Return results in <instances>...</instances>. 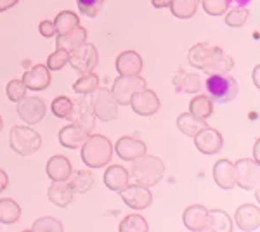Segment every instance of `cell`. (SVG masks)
Wrapping results in <instances>:
<instances>
[{
    "instance_id": "49",
    "label": "cell",
    "mask_w": 260,
    "mask_h": 232,
    "mask_svg": "<svg viewBox=\"0 0 260 232\" xmlns=\"http://www.w3.org/2000/svg\"><path fill=\"white\" fill-rule=\"evenodd\" d=\"M258 147H260V142L257 141V142H255V161H258Z\"/></svg>"
},
{
    "instance_id": "23",
    "label": "cell",
    "mask_w": 260,
    "mask_h": 232,
    "mask_svg": "<svg viewBox=\"0 0 260 232\" xmlns=\"http://www.w3.org/2000/svg\"><path fill=\"white\" fill-rule=\"evenodd\" d=\"M73 172L71 163L66 156H52L47 161V175L50 177V180L54 182H62V180H68L70 174Z\"/></svg>"
},
{
    "instance_id": "43",
    "label": "cell",
    "mask_w": 260,
    "mask_h": 232,
    "mask_svg": "<svg viewBox=\"0 0 260 232\" xmlns=\"http://www.w3.org/2000/svg\"><path fill=\"white\" fill-rule=\"evenodd\" d=\"M39 29H40V35L45 37V39H52L54 35H56V26H54L52 21H47L44 19L42 23L39 24Z\"/></svg>"
},
{
    "instance_id": "16",
    "label": "cell",
    "mask_w": 260,
    "mask_h": 232,
    "mask_svg": "<svg viewBox=\"0 0 260 232\" xmlns=\"http://www.w3.org/2000/svg\"><path fill=\"white\" fill-rule=\"evenodd\" d=\"M182 222L192 232H201L208 229V210L201 205H191L184 210Z\"/></svg>"
},
{
    "instance_id": "27",
    "label": "cell",
    "mask_w": 260,
    "mask_h": 232,
    "mask_svg": "<svg viewBox=\"0 0 260 232\" xmlns=\"http://www.w3.org/2000/svg\"><path fill=\"white\" fill-rule=\"evenodd\" d=\"M66 182H68L70 189L73 192L85 194V192H89L92 189V185H94V175H92L89 170H75L70 174Z\"/></svg>"
},
{
    "instance_id": "20",
    "label": "cell",
    "mask_w": 260,
    "mask_h": 232,
    "mask_svg": "<svg viewBox=\"0 0 260 232\" xmlns=\"http://www.w3.org/2000/svg\"><path fill=\"white\" fill-rule=\"evenodd\" d=\"M23 83L28 90H44L50 85V71L45 64H37L23 75Z\"/></svg>"
},
{
    "instance_id": "14",
    "label": "cell",
    "mask_w": 260,
    "mask_h": 232,
    "mask_svg": "<svg viewBox=\"0 0 260 232\" xmlns=\"http://www.w3.org/2000/svg\"><path fill=\"white\" fill-rule=\"evenodd\" d=\"M222 144H224V141H222V136L219 132H217L215 128H210V126H205V128H201L198 134L194 136V146L196 149L200 151V153L203 154H215L219 153L222 149Z\"/></svg>"
},
{
    "instance_id": "19",
    "label": "cell",
    "mask_w": 260,
    "mask_h": 232,
    "mask_svg": "<svg viewBox=\"0 0 260 232\" xmlns=\"http://www.w3.org/2000/svg\"><path fill=\"white\" fill-rule=\"evenodd\" d=\"M116 71L121 77H134L141 75L142 71V57L136 50H125L116 57Z\"/></svg>"
},
{
    "instance_id": "13",
    "label": "cell",
    "mask_w": 260,
    "mask_h": 232,
    "mask_svg": "<svg viewBox=\"0 0 260 232\" xmlns=\"http://www.w3.org/2000/svg\"><path fill=\"white\" fill-rule=\"evenodd\" d=\"M68 120L73 121L75 125L82 126L87 134H92V130L95 126V115L92 111V106L85 99L73 101V109H71Z\"/></svg>"
},
{
    "instance_id": "47",
    "label": "cell",
    "mask_w": 260,
    "mask_h": 232,
    "mask_svg": "<svg viewBox=\"0 0 260 232\" xmlns=\"http://www.w3.org/2000/svg\"><path fill=\"white\" fill-rule=\"evenodd\" d=\"M253 82H255V87H260V66H255L253 70Z\"/></svg>"
},
{
    "instance_id": "34",
    "label": "cell",
    "mask_w": 260,
    "mask_h": 232,
    "mask_svg": "<svg viewBox=\"0 0 260 232\" xmlns=\"http://www.w3.org/2000/svg\"><path fill=\"white\" fill-rule=\"evenodd\" d=\"M99 88V77L90 71V73H83L77 82L73 83V90L75 94H80V95H87V94H92L94 90Z\"/></svg>"
},
{
    "instance_id": "21",
    "label": "cell",
    "mask_w": 260,
    "mask_h": 232,
    "mask_svg": "<svg viewBox=\"0 0 260 232\" xmlns=\"http://www.w3.org/2000/svg\"><path fill=\"white\" fill-rule=\"evenodd\" d=\"M104 184H106V187L110 191L120 192L130 184V175L123 167L113 164V167L106 170V174H104Z\"/></svg>"
},
{
    "instance_id": "37",
    "label": "cell",
    "mask_w": 260,
    "mask_h": 232,
    "mask_svg": "<svg viewBox=\"0 0 260 232\" xmlns=\"http://www.w3.org/2000/svg\"><path fill=\"white\" fill-rule=\"evenodd\" d=\"M70 61V52L64 49H57L56 52H52L47 59V68L49 71H59L68 64Z\"/></svg>"
},
{
    "instance_id": "10",
    "label": "cell",
    "mask_w": 260,
    "mask_h": 232,
    "mask_svg": "<svg viewBox=\"0 0 260 232\" xmlns=\"http://www.w3.org/2000/svg\"><path fill=\"white\" fill-rule=\"evenodd\" d=\"M18 104V115L26 125H37L47 115V106L40 97H23Z\"/></svg>"
},
{
    "instance_id": "5",
    "label": "cell",
    "mask_w": 260,
    "mask_h": 232,
    "mask_svg": "<svg viewBox=\"0 0 260 232\" xmlns=\"http://www.w3.org/2000/svg\"><path fill=\"white\" fill-rule=\"evenodd\" d=\"M9 144L11 149L19 156H31L40 149L42 139L31 126H12Z\"/></svg>"
},
{
    "instance_id": "32",
    "label": "cell",
    "mask_w": 260,
    "mask_h": 232,
    "mask_svg": "<svg viewBox=\"0 0 260 232\" xmlns=\"http://www.w3.org/2000/svg\"><path fill=\"white\" fill-rule=\"evenodd\" d=\"M215 232H231L233 230V222L229 215L222 210H208V229Z\"/></svg>"
},
{
    "instance_id": "39",
    "label": "cell",
    "mask_w": 260,
    "mask_h": 232,
    "mask_svg": "<svg viewBox=\"0 0 260 232\" xmlns=\"http://www.w3.org/2000/svg\"><path fill=\"white\" fill-rule=\"evenodd\" d=\"M250 12L245 9V7H236V9L229 11L228 14H225V24L231 28H241L243 24L246 23V19H248Z\"/></svg>"
},
{
    "instance_id": "7",
    "label": "cell",
    "mask_w": 260,
    "mask_h": 232,
    "mask_svg": "<svg viewBox=\"0 0 260 232\" xmlns=\"http://www.w3.org/2000/svg\"><path fill=\"white\" fill-rule=\"evenodd\" d=\"M90 95H92L90 106L95 118H99L101 121L116 120V116H118V104L113 99L111 92L108 88H98Z\"/></svg>"
},
{
    "instance_id": "3",
    "label": "cell",
    "mask_w": 260,
    "mask_h": 232,
    "mask_svg": "<svg viewBox=\"0 0 260 232\" xmlns=\"http://www.w3.org/2000/svg\"><path fill=\"white\" fill-rule=\"evenodd\" d=\"M113 144L104 136H89L82 144V159L89 168L106 167L111 161Z\"/></svg>"
},
{
    "instance_id": "41",
    "label": "cell",
    "mask_w": 260,
    "mask_h": 232,
    "mask_svg": "<svg viewBox=\"0 0 260 232\" xmlns=\"http://www.w3.org/2000/svg\"><path fill=\"white\" fill-rule=\"evenodd\" d=\"M203 9L210 16H222L229 9L231 0H201Z\"/></svg>"
},
{
    "instance_id": "38",
    "label": "cell",
    "mask_w": 260,
    "mask_h": 232,
    "mask_svg": "<svg viewBox=\"0 0 260 232\" xmlns=\"http://www.w3.org/2000/svg\"><path fill=\"white\" fill-rule=\"evenodd\" d=\"M77 6L83 16L87 18H95L101 14L104 6V0H77Z\"/></svg>"
},
{
    "instance_id": "2",
    "label": "cell",
    "mask_w": 260,
    "mask_h": 232,
    "mask_svg": "<svg viewBox=\"0 0 260 232\" xmlns=\"http://www.w3.org/2000/svg\"><path fill=\"white\" fill-rule=\"evenodd\" d=\"M165 174V164L160 158L149 154H142L141 158L134 159L132 170H130V179L136 180V184L153 187L163 179Z\"/></svg>"
},
{
    "instance_id": "9",
    "label": "cell",
    "mask_w": 260,
    "mask_h": 232,
    "mask_svg": "<svg viewBox=\"0 0 260 232\" xmlns=\"http://www.w3.org/2000/svg\"><path fill=\"white\" fill-rule=\"evenodd\" d=\"M236 184L245 191H257L260 185V164L255 159H240L234 164Z\"/></svg>"
},
{
    "instance_id": "26",
    "label": "cell",
    "mask_w": 260,
    "mask_h": 232,
    "mask_svg": "<svg viewBox=\"0 0 260 232\" xmlns=\"http://www.w3.org/2000/svg\"><path fill=\"white\" fill-rule=\"evenodd\" d=\"M85 42H87V29L78 24L77 28L71 29V31H68V33H64V35H57L56 47L64 49V50H68V52H71V50L80 47L82 44H85Z\"/></svg>"
},
{
    "instance_id": "8",
    "label": "cell",
    "mask_w": 260,
    "mask_h": 232,
    "mask_svg": "<svg viewBox=\"0 0 260 232\" xmlns=\"http://www.w3.org/2000/svg\"><path fill=\"white\" fill-rule=\"evenodd\" d=\"M99 62V54L95 45L92 44H82L80 47H77L75 50L70 52V61L68 64L73 68L75 71H78L80 75L83 73H90L94 71V68Z\"/></svg>"
},
{
    "instance_id": "36",
    "label": "cell",
    "mask_w": 260,
    "mask_h": 232,
    "mask_svg": "<svg viewBox=\"0 0 260 232\" xmlns=\"http://www.w3.org/2000/svg\"><path fill=\"white\" fill-rule=\"evenodd\" d=\"M33 232H62V225L54 217H42L31 225Z\"/></svg>"
},
{
    "instance_id": "12",
    "label": "cell",
    "mask_w": 260,
    "mask_h": 232,
    "mask_svg": "<svg viewBox=\"0 0 260 232\" xmlns=\"http://www.w3.org/2000/svg\"><path fill=\"white\" fill-rule=\"evenodd\" d=\"M121 200L134 210H146L153 201V194L146 185L141 184H128L123 191H120Z\"/></svg>"
},
{
    "instance_id": "33",
    "label": "cell",
    "mask_w": 260,
    "mask_h": 232,
    "mask_svg": "<svg viewBox=\"0 0 260 232\" xmlns=\"http://www.w3.org/2000/svg\"><path fill=\"white\" fill-rule=\"evenodd\" d=\"M80 24V19L75 12L71 11H62L56 16L54 19V26H56V35H64V33L71 31Z\"/></svg>"
},
{
    "instance_id": "1",
    "label": "cell",
    "mask_w": 260,
    "mask_h": 232,
    "mask_svg": "<svg viewBox=\"0 0 260 232\" xmlns=\"http://www.w3.org/2000/svg\"><path fill=\"white\" fill-rule=\"evenodd\" d=\"M187 61L192 68H198L208 75L229 73L234 68V59L212 44H196L194 47H191Z\"/></svg>"
},
{
    "instance_id": "22",
    "label": "cell",
    "mask_w": 260,
    "mask_h": 232,
    "mask_svg": "<svg viewBox=\"0 0 260 232\" xmlns=\"http://www.w3.org/2000/svg\"><path fill=\"white\" fill-rule=\"evenodd\" d=\"M174 87L177 92H184V94H200L201 92V78L198 75L189 73V71L179 70V73L174 77Z\"/></svg>"
},
{
    "instance_id": "48",
    "label": "cell",
    "mask_w": 260,
    "mask_h": 232,
    "mask_svg": "<svg viewBox=\"0 0 260 232\" xmlns=\"http://www.w3.org/2000/svg\"><path fill=\"white\" fill-rule=\"evenodd\" d=\"M233 2L238 4V7H243V6H246V4L253 2V0H233Z\"/></svg>"
},
{
    "instance_id": "24",
    "label": "cell",
    "mask_w": 260,
    "mask_h": 232,
    "mask_svg": "<svg viewBox=\"0 0 260 232\" xmlns=\"http://www.w3.org/2000/svg\"><path fill=\"white\" fill-rule=\"evenodd\" d=\"M89 136L90 134H87L82 126L71 123V125H66L64 128H61L59 142H61V146L68 147V149H77V147H80L83 144V141Z\"/></svg>"
},
{
    "instance_id": "44",
    "label": "cell",
    "mask_w": 260,
    "mask_h": 232,
    "mask_svg": "<svg viewBox=\"0 0 260 232\" xmlns=\"http://www.w3.org/2000/svg\"><path fill=\"white\" fill-rule=\"evenodd\" d=\"M18 4V0H0V12L9 11L11 7H14Z\"/></svg>"
},
{
    "instance_id": "11",
    "label": "cell",
    "mask_w": 260,
    "mask_h": 232,
    "mask_svg": "<svg viewBox=\"0 0 260 232\" xmlns=\"http://www.w3.org/2000/svg\"><path fill=\"white\" fill-rule=\"evenodd\" d=\"M130 108L141 116H153L160 109V99L149 88H141L130 99Z\"/></svg>"
},
{
    "instance_id": "4",
    "label": "cell",
    "mask_w": 260,
    "mask_h": 232,
    "mask_svg": "<svg viewBox=\"0 0 260 232\" xmlns=\"http://www.w3.org/2000/svg\"><path fill=\"white\" fill-rule=\"evenodd\" d=\"M208 97L215 103H229L240 94V85L228 73H212L207 78Z\"/></svg>"
},
{
    "instance_id": "31",
    "label": "cell",
    "mask_w": 260,
    "mask_h": 232,
    "mask_svg": "<svg viewBox=\"0 0 260 232\" xmlns=\"http://www.w3.org/2000/svg\"><path fill=\"white\" fill-rule=\"evenodd\" d=\"M189 113L194 115L200 120H207L213 115V103L208 95H196L192 97L191 104H189Z\"/></svg>"
},
{
    "instance_id": "46",
    "label": "cell",
    "mask_w": 260,
    "mask_h": 232,
    "mask_svg": "<svg viewBox=\"0 0 260 232\" xmlns=\"http://www.w3.org/2000/svg\"><path fill=\"white\" fill-rule=\"evenodd\" d=\"M151 4H153L154 7H158V9H163V7L170 6V0H151Z\"/></svg>"
},
{
    "instance_id": "28",
    "label": "cell",
    "mask_w": 260,
    "mask_h": 232,
    "mask_svg": "<svg viewBox=\"0 0 260 232\" xmlns=\"http://www.w3.org/2000/svg\"><path fill=\"white\" fill-rule=\"evenodd\" d=\"M177 126L184 136L194 137L201 128L207 126V121L200 120V118H196L194 115H191V113H182V115L177 118Z\"/></svg>"
},
{
    "instance_id": "51",
    "label": "cell",
    "mask_w": 260,
    "mask_h": 232,
    "mask_svg": "<svg viewBox=\"0 0 260 232\" xmlns=\"http://www.w3.org/2000/svg\"><path fill=\"white\" fill-rule=\"evenodd\" d=\"M198 2H201V0H198Z\"/></svg>"
},
{
    "instance_id": "18",
    "label": "cell",
    "mask_w": 260,
    "mask_h": 232,
    "mask_svg": "<svg viewBox=\"0 0 260 232\" xmlns=\"http://www.w3.org/2000/svg\"><path fill=\"white\" fill-rule=\"evenodd\" d=\"M213 180L220 189H233L236 185V170H234V163L229 159H219L213 164Z\"/></svg>"
},
{
    "instance_id": "6",
    "label": "cell",
    "mask_w": 260,
    "mask_h": 232,
    "mask_svg": "<svg viewBox=\"0 0 260 232\" xmlns=\"http://www.w3.org/2000/svg\"><path fill=\"white\" fill-rule=\"evenodd\" d=\"M141 88H146V80L141 75H134V77H120L115 80L111 87V95L120 106H128L132 95Z\"/></svg>"
},
{
    "instance_id": "30",
    "label": "cell",
    "mask_w": 260,
    "mask_h": 232,
    "mask_svg": "<svg viewBox=\"0 0 260 232\" xmlns=\"http://www.w3.org/2000/svg\"><path fill=\"white\" fill-rule=\"evenodd\" d=\"M200 2L198 0H170V12L179 19H189L196 14Z\"/></svg>"
},
{
    "instance_id": "40",
    "label": "cell",
    "mask_w": 260,
    "mask_h": 232,
    "mask_svg": "<svg viewBox=\"0 0 260 232\" xmlns=\"http://www.w3.org/2000/svg\"><path fill=\"white\" fill-rule=\"evenodd\" d=\"M50 109H52V113L57 118H68L71 109H73V101L68 99V97H64V95H59L52 101V106H50Z\"/></svg>"
},
{
    "instance_id": "25",
    "label": "cell",
    "mask_w": 260,
    "mask_h": 232,
    "mask_svg": "<svg viewBox=\"0 0 260 232\" xmlns=\"http://www.w3.org/2000/svg\"><path fill=\"white\" fill-rule=\"evenodd\" d=\"M47 197L52 205L59 206V208H66L73 201V191L70 189L66 180H62V182H54L52 180L47 191Z\"/></svg>"
},
{
    "instance_id": "42",
    "label": "cell",
    "mask_w": 260,
    "mask_h": 232,
    "mask_svg": "<svg viewBox=\"0 0 260 232\" xmlns=\"http://www.w3.org/2000/svg\"><path fill=\"white\" fill-rule=\"evenodd\" d=\"M26 90L28 88L24 87L23 80H11L9 83H7V97L12 101V103H19L23 97H26Z\"/></svg>"
},
{
    "instance_id": "45",
    "label": "cell",
    "mask_w": 260,
    "mask_h": 232,
    "mask_svg": "<svg viewBox=\"0 0 260 232\" xmlns=\"http://www.w3.org/2000/svg\"><path fill=\"white\" fill-rule=\"evenodd\" d=\"M7 184H9V177H7V174L4 170H0V192L6 191Z\"/></svg>"
},
{
    "instance_id": "35",
    "label": "cell",
    "mask_w": 260,
    "mask_h": 232,
    "mask_svg": "<svg viewBox=\"0 0 260 232\" xmlns=\"http://www.w3.org/2000/svg\"><path fill=\"white\" fill-rule=\"evenodd\" d=\"M149 225L141 215H127L120 223V232H148Z\"/></svg>"
},
{
    "instance_id": "50",
    "label": "cell",
    "mask_w": 260,
    "mask_h": 232,
    "mask_svg": "<svg viewBox=\"0 0 260 232\" xmlns=\"http://www.w3.org/2000/svg\"><path fill=\"white\" fill-rule=\"evenodd\" d=\"M2 128H4V121H2V116H0V132H2Z\"/></svg>"
},
{
    "instance_id": "17",
    "label": "cell",
    "mask_w": 260,
    "mask_h": 232,
    "mask_svg": "<svg viewBox=\"0 0 260 232\" xmlns=\"http://www.w3.org/2000/svg\"><path fill=\"white\" fill-rule=\"evenodd\" d=\"M115 151L121 159H125V161H134V159L141 158L142 154H146V144L142 141H139V139L125 136L118 139V142H116V146H115Z\"/></svg>"
},
{
    "instance_id": "15",
    "label": "cell",
    "mask_w": 260,
    "mask_h": 232,
    "mask_svg": "<svg viewBox=\"0 0 260 232\" xmlns=\"http://www.w3.org/2000/svg\"><path fill=\"white\" fill-rule=\"evenodd\" d=\"M234 222L240 227L241 230L245 232H253L258 230L260 227V210L257 205H241L240 208L236 210V215H234Z\"/></svg>"
},
{
    "instance_id": "29",
    "label": "cell",
    "mask_w": 260,
    "mask_h": 232,
    "mask_svg": "<svg viewBox=\"0 0 260 232\" xmlns=\"http://www.w3.org/2000/svg\"><path fill=\"white\" fill-rule=\"evenodd\" d=\"M21 218V206L11 197L0 200V223L12 225Z\"/></svg>"
}]
</instances>
